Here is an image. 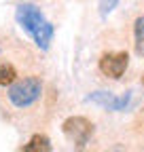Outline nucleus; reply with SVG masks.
Here are the masks:
<instances>
[{"label":"nucleus","instance_id":"1","mask_svg":"<svg viewBox=\"0 0 144 152\" xmlns=\"http://www.w3.org/2000/svg\"><path fill=\"white\" fill-rule=\"evenodd\" d=\"M40 93H43V83L40 78L36 76H28V78L21 80H15L9 87V102L15 108H30L32 104H36L40 99Z\"/></svg>","mask_w":144,"mask_h":152},{"label":"nucleus","instance_id":"2","mask_svg":"<svg viewBox=\"0 0 144 152\" xmlns=\"http://www.w3.org/2000/svg\"><path fill=\"white\" fill-rule=\"evenodd\" d=\"M66 137L76 146V152H83L89 144V140H91L93 135V123L87 121L85 116H70L64 121L62 125Z\"/></svg>","mask_w":144,"mask_h":152},{"label":"nucleus","instance_id":"3","mask_svg":"<svg viewBox=\"0 0 144 152\" xmlns=\"http://www.w3.org/2000/svg\"><path fill=\"white\" fill-rule=\"evenodd\" d=\"M15 19H17V23H19V28L32 38L34 32L38 30L47 19L43 15V11L36 7V4H30V2H24L15 9Z\"/></svg>","mask_w":144,"mask_h":152},{"label":"nucleus","instance_id":"4","mask_svg":"<svg viewBox=\"0 0 144 152\" xmlns=\"http://www.w3.org/2000/svg\"><path fill=\"white\" fill-rule=\"evenodd\" d=\"M87 102L98 104V106L104 108V110L119 112V110H125V108L129 106V102H132V91H127L125 95H121V97H115V95L108 93V91H96V93H89V95H87Z\"/></svg>","mask_w":144,"mask_h":152},{"label":"nucleus","instance_id":"5","mask_svg":"<svg viewBox=\"0 0 144 152\" xmlns=\"http://www.w3.org/2000/svg\"><path fill=\"white\" fill-rule=\"evenodd\" d=\"M127 64H129V57L125 51L123 53H106L100 59V72L104 76H110V78L119 80L123 72L127 70Z\"/></svg>","mask_w":144,"mask_h":152},{"label":"nucleus","instance_id":"6","mask_svg":"<svg viewBox=\"0 0 144 152\" xmlns=\"http://www.w3.org/2000/svg\"><path fill=\"white\" fill-rule=\"evenodd\" d=\"M53 34H55V28H53V23H49V21H45L38 30L34 32V42H36V47L38 49H43V51H47L49 47H51V40H53Z\"/></svg>","mask_w":144,"mask_h":152},{"label":"nucleus","instance_id":"7","mask_svg":"<svg viewBox=\"0 0 144 152\" xmlns=\"http://www.w3.org/2000/svg\"><path fill=\"white\" fill-rule=\"evenodd\" d=\"M21 152H51V142H49L47 135L36 133V135H32V140L21 148Z\"/></svg>","mask_w":144,"mask_h":152},{"label":"nucleus","instance_id":"8","mask_svg":"<svg viewBox=\"0 0 144 152\" xmlns=\"http://www.w3.org/2000/svg\"><path fill=\"white\" fill-rule=\"evenodd\" d=\"M134 36H136V55L144 57V15L134 21Z\"/></svg>","mask_w":144,"mask_h":152},{"label":"nucleus","instance_id":"9","mask_svg":"<svg viewBox=\"0 0 144 152\" xmlns=\"http://www.w3.org/2000/svg\"><path fill=\"white\" fill-rule=\"evenodd\" d=\"M17 80V72L11 64H0V87H11Z\"/></svg>","mask_w":144,"mask_h":152},{"label":"nucleus","instance_id":"10","mask_svg":"<svg viewBox=\"0 0 144 152\" xmlns=\"http://www.w3.org/2000/svg\"><path fill=\"white\" fill-rule=\"evenodd\" d=\"M121 2V0H100V17H108L115 9H117V4Z\"/></svg>","mask_w":144,"mask_h":152}]
</instances>
